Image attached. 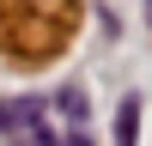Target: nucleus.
Here are the masks:
<instances>
[{
	"mask_svg": "<svg viewBox=\"0 0 152 146\" xmlns=\"http://www.w3.org/2000/svg\"><path fill=\"white\" fill-rule=\"evenodd\" d=\"M146 24H152V0H146Z\"/></svg>",
	"mask_w": 152,
	"mask_h": 146,
	"instance_id": "nucleus-3",
	"label": "nucleus"
},
{
	"mask_svg": "<svg viewBox=\"0 0 152 146\" xmlns=\"http://www.w3.org/2000/svg\"><path fill=\"white\" fill-rule=\"evenodd\" d=\"M134 122H140V104L128 97V104L116 110V140H122V146H134Z\"/></svg>",
	"mask_w": 152,
	"mask_h": 146,
	"instance_id": "nucleus-2",
	"label": "nucleus"
},
{
	"mask_svg": "<svg viewBox=\"0 0 152 146\" xmlns=\"http://www.w3.org/2000/svg\"><path fill=\"white\" fill-rule=\"evenodd\" d=\"M37 116H43V104H0V134L24 128V122H37Z\"/></svg>",
	"mask_w": 152,
	"mask_h": 146,
	"instance_id": "nucleus-1",
	"label": "nucleus"
}]
</instances>
